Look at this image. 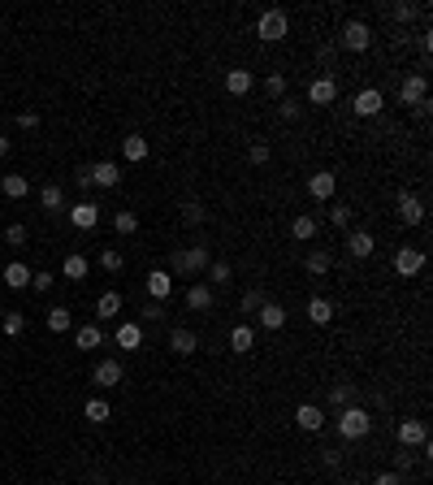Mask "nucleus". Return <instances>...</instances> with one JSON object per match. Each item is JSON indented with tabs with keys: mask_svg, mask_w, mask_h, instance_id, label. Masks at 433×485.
Masks as SVG:
<instances>
[{
	"mask_svg": "<svg viewBox=\"0 0 433 485\" xmlns=\"http://www.w3.org/2000/svg\"><path fill=\"white\" fill-rule=\"evenodd\" d=\"M213 260H208V247L204 243H195V247H182V251H173L169 256V269L178 273V277H195V273H204Z\"/></svg>",
	"mask_w": 433,
	"mask_h": 485,
	"instance_id": "nucleus-1",
	"label": "nucleus"
},
{
	"mask_svg": "<svg viewBox=\"0 0 433 485\" xmlns=\"http://www.w3.org/2000/svg\"><path fill=\"white\" fill-rule=\"evenodd\" d=\"M368 429H373V416L364 412V407L351 403V407H342V412H338V433H342L347 442H360Z\"/></svg>",
	"mask_w": 433,
	"mask_h": 485,
	"instance_id": "nucleus-2",
	"label": "nucleus"
},
{
	"mask_svg": "<svg viewBox=\"0 0 433 485\" xmlns=\"http://www.w3.org/2000/svg\"><path fill=\"white\" fill-rule=\"evenodd\" d=\"M286 31H291L286 9H265V13L256 18V35H260L265 44H282V39H286Z\"/></svg>",
	"mask_w": 433,
	"mask_h": 485,
	"instance_id": "nucleus-3",
	"label": "nucleus"
},
{
	"mask_svg": "<svg viewBox=\"0 0 433 485\" xmlns=\"http://www.w3.org/2000/svg\"><path fill=\"white\" fill-rule=\"evenodd\" d=\"M338 44L347 48V53H368V48H373V27L360 22V18H351L347 27L338 31Z\"/></svg>",
	"mask_w": 433,
	"mask_h": 485,
	"instance_id": "nucleus-4",
	"label": "nucleus"
},
{
	"mask_svg": "<svg viewBox=\"0 0 433 485\" xmlns=\"http://www.w3.org/2000/svg\"><path fill=\"white\" fill-rule=\"evenodd\" d=\"M394 438H399V446H403V451H416V446H425V442H429V425H425L420 416H403V420H399V429H394Z\"/></svg>",
	"mask_w": 433,
	"mask_h": 485,
	"instance_id": "nucleus-5",
	"label": "nucleus"
},
{
	"mask_svg": "<svg viewBox=\"0 0 433 485\" xmlns=\"http://www.w3.org/2000/svg\"><path fill=\"white\" fill-rule=\"evenodd\" d=\"M399 100H403V105H425V100H429V79H425V74H407V79H403V87H399Z\"/></svg>",
	"mask_w": 433,
	"mask_h": 485,
	"instance_id": "nucleus-6",
	"label": "nucleus"
},
{
	"mask_svg": "<svg viewBox=\"0 0 433 485\" xmlns=\"http://www.w3.org/2000/svg\"><path fill=\"white\" fill-rule=\"evenodd\" d=\"M381 109H386V95H381L377 87H364L360 95L351 100V113H355V117H377Z\"/></svg>",
	"mask_w": 433,
	"mask_h": 485,
	"instance_id": "nucleus-7",
	"label": "nucleus"
},
{
	"mask_svg": "<svg viewBox=\"0 0 433 485\" xmlns=\"http://www.w3.org/2000/svg\"><path fill=\"white\" fill-rule=\"evenodd\" d=\"M420 269H425V251L420 247H399L394 251V273L399 277H416Z\"/></svg>",
	"mask_w": 433,
	"mask_h": 485,
	"instance_id": "nucleus-8",
	"label": "nucleus"
},
{
	"mask_svg": "<svg viewBox=\"0 0 433 485\" xmlns=\"http://www.w3.org/2000/svg\"><path fill=\"white\" fill-rule=\"evenodd\" d=\"M182 299H187V308H191V312H208L213 303H217V291H213L208 282H191Z\"/></svg>",
	"mask_w": 433,
	"mask_h": 485,
	"instance_id": "nucleus-9",
	"label": "nucleus"
},
{
	"mask_svg": "<svg viewBox=\"0 0 433 485\" xmlns=\"http://www.w3.org/2000/svg\"><path fill=\"white\" fill-rule=\"evenodd\" d=\"M334 100H338V83L329 79V74L308 83V105H334Z\"/></svg>",
	"mask_w": 433,
	"mask_h": 485,
	"instance_id": "nucleus-10",
	"label": "nucleus"
},
{
	"mask_svg": "<svg viewBox=\"0 0 433 485\" xmlns=\"http://www.w3.org/2000/svg\"><path fill=\"white\" fill-rule=\"evenodd\" d=\"M399 221H403V225H420V221H425V199L412 195V191H403V195H399Z\"/></svg>",
	"mask_w": 433,
	"mask_h": 485,
	"instance_id": "nucleus-11",
	"label": "nucleus"
},
{
	"mask_svg": "<svg viewBox=\"0 0 433 485\" xmlns=\"http://www.w3.org/2000/svg\"><path fill=\"white\" fill-rule=\"evenodd\" d=\"M334 191H338V178L329 173V169H321V173H312V178H308V195H312V199H321V204H325V199H334Z\"/></svg>",
	"mask_w": 433,
	"mask_h": 485,
	"instance_id": "nucleus-12",
	"label": "nucleus"
},
{
	"mask_svg": "<svg viewBox=\"0 0 433 485\" xmlns=\"http://www.w3.org/2000/svg\"><path fill=\"white\" fill-rule=\"evenodd\" d=\"M147 295L156 299V303H169V295H173V273L152 269V273H147Z\"/></svg>",
	"mask_w": 433,
	"mask_h": 485,
	"instance_id": "nucleus-13",
	"label": "nucleus"
},
{
	"mask_svg": "<svg viewBox=\"0 0 433 485\" xmlns=\"http://www.w3.org/2000/svg\"><path fill=\"white\" fill-rule=\"evenodd\" d=\"M295 425L303 429V433H317V429H325V412L317 403H299L295 407Z\"/></svg>",
	"mask_w": 433,
	"mask_h": 485,
	"instance_id": "nucleus-14",
	"label": "nucleus"
},
{
	"mask_svg": "<svg viewBox=\"0 0 433 485\" xmlns=\"http://www.w3.org/2000/svg\"><path fill=\"white\" fill-rule=\"evenodd\" d=\"M113 338H117L121 351H139V347H143V325H139V321H121Z\"/></svg>",
	"mask_w": 433,
	"mask_h": 485,
	"instance_id": "nucleus-15",
	"label": "nucleus"
},
{
	"mask_svg": "<svg viewBox=\"0 0 433 485\" xmlns=\"http://www.w3.org/2000/svg\"><path fill=\"white\" fill-rule=\"evenodd\" d=\"M91 381H95L100 390L121 386V364H117V360H100V364H95V373H91Z\"/></svg>",
	"mask_w": 433,
	"mask_h": 485,
	"instance_id": "nucleus-16",
	"label": "nucleus"
},
{
	"mask_svg": "<svg viewBox=\"0 0 433 485\" xmlns=\"http://www.w3.org/2000/svg\"><path fill=\"white\" fill-rule=\"evenodd\" d=\"M69 221L79 225V230H95V225H100V204H91V199L74 204V208H69Z\"/></svg>",
	"mask_w": 433,
	"mask_h": 485,
	"instance_id": "nucleus-17",
	"label": "nucleus"
},
{
	"mask_svg": "<svg viewBox=\"0 0 433 485\" xmlns=\"http://www.w3.org/2000/svg\"><path fill=\"white\" fill-rule=\"evenodd\" d=\"M347 251H351L355 260H368L373 251H377V243H373L368 230H351V234H347Z\"/></svg>",
	"mask_w": 433,
	"mask_h": 485,
	"instance_id": "nucleus-18",
	"label": "nucleus"
},
{
	"mask_svg": "<svg viewBox=\"0 0 433 485\" xmlns=\"http://www.w3.org/2000/svg\"><path fill=\"white\" fill-rule=\"evenodd\" d=\"M91 169V187H117L121 182V169L113 161H100V165H87Z\"/></svg>",
	"mask_w": 433,
	"mask_h": 485,
	"instance_id": "nucleus-19",
	"label": "nucleus"
},
{
	"mask_svg": "<svg viewBox=\"0 0 433 485\" xmlns=\"http://www.w3.org/2000/svg\"><path fill=\"white\" fill-rule=\"evenodd\" d=\"M256 321H260L265 329H282V325H286V308H282V303H273V299H265L260 312H256Z\"/></svg>",
	"mask_w": 433,
	"mask_h": 485,
	"instance_id": "nucleus-20",
	"label": "nucleus"
},
{
	"mask_svg": "<svg viewBox=\"0 0 433 485\" xmlns=\"http://www.w3.org/2000/svg\"><path fill=\"white\" fill-rule=\"evenodd\" d=\"M0 191H5V199H27L31 178L27 173H5V178H0Z\"/></svg>",
	"mask_w": 433,
	"mask_h": 485,
	"instance_id": "nucleus-21",
	"label": "nucleus"
},
{
	"mask_svg": "<svg viewBox=\"0 0 433 485\" xmlns=\"http://www.w3.org/2000/svg\"><path fill=\"white\" fill-rule=\"evenodd\" d=\"M251 87H256V74H251V69H230V74H225V91H230V95H247Z\"/></svg>",
	"mask_w": 433,
	"mask_h": 485,
	"instance_id": "nucleus-22",
	"label": "nucleus"
},
{
	"mask_svg": "<svg viewBox=\"0 0 433 485\" xmlns=\"http://www.w3.org/2000/svg\"><path fill=\"white\" fill-rule=\"evenodd\" d=\"M121 157L131 161V165L147 161V139H143V135H126V139H121Z\"/></svg>",
	"mask_w": 433,
	"mask_h": 485,
	"instance_id": "nucleus-23",
	"label": "nucleus"
},
{
	"mask_svg": "<svg viewBox=\"0 0 433 485\" xmlns=\"http://www.w3.org/2000/svg\"><path fill=\"white\" fill-rule=\"evenodd\" d=\"M5 286H9V291H27V286H31V269L22 265V260L5 265Z\"/></svg>",
	"mask_w": 433,
	"mask_h": 485,
	"instance_id": "nucleus-24",
	"label": "nucleus"
},
{
	"mask_svg": "<svg viewBox=\"0 0 433 485\" xmlns=\"http://www.w3.org/2000/svg\"><path fill=\"white\" fill-rule=\"evenodd\" d=\"M95 317H100V321H113V317H121V295H117V291H105V295L95 299Z\"/></svg>",
	"mask_w": 433,
	"mask_h": 485,
	"instance_id": "nucleus-25",
	"label": "nucleus"
},
{
	"mask_svg": "<svg viewBox=\"0 0 433 485\" xmlns=\"http://www.w3.org/2000/svg\"><path fill=\"white\" fill-rule=\"evenodd\" d=\"M100 343H105L100 325H79V329H74V347H79V351H95Z\"/></svg>",
	"mask_w": 433,
	"mask_h": 485,
	"instance_id": "nucleus-26",
	"label": "nucleus"
},
{
	"mask_svg": "<svg viewBox=\"0 0 433 485\" xmlns=\"http://www.w3.org/2000/svg\"><path fill=\"white\" fill-rule=\"evenodd\" d=\"M308 321H312V325H329V321H334V303H329L325 295L308 299Z\"/></svg>",
	"mask_w": 433,
	"mask_h": 485,
	"instance_id": "nucleus-27",
	"label": "nucleus"
},
{
	"mask_svg": "<svg viewBox=\"0 0 433 485\" xmlns=\"http://www.w3.org/2000/svg\"><path fill=\"white\" fill-rule=\"evenodd\" d=\"M169 351L191 355V351H199V338L191 334V329H173V334H169Z\"/></svg>",
	"mask_w": 433,
	"mask_h": 485,
	"instance_id": "nucleus-28",
	"label": "nucleus"
},
{
	"mask_svg": "<svg viewBox=\"0 0 433 485\" xmlns=\"http://www.w3.org/2000/svg\"><path fill=\"white\" fill-rule=\"evenodd\" d=\"M230 347H234V355H247L251 347H256V329H251V325H234Z\"/></svg>",
	"mask_w": 433,
	"mask_h": 485,
	"instance_id": "nucleus-29",
	"label": "nucleus"
},
{
	"mask_svg": "<svg viewBox=\"0 0 433 485\" xmlns=\"http://www.w3.org/2000/svg\"><path fill=\"white\" fill-rule=\"evenodd\" d=\"M329 265H334V260H329V251H325V247H312V251H308V260H303V269H308L312 277H325Z\"/></svg>",
	"mask_w": 433,
	"mask_h": 485,
	"instance_id": "nucleus-30",
	"label": "nucleus"
},
{
	"mask_svg": "<svg viewBox=\"0 0 433 485\" xmlns=\"http://www.w3.org/2000/svg\"><path fill=\"white\" fill-rule=\"evenodd\" d=\"M291 234H295L299 243H312V239H317V217H308V213H299V217L291 221Z\"/></svg>",
	"mask_w": 433,
	"mask_h": 485,
	"instance_id": "nucleus-31",
	"label": "nucleus"
},
{
	"mask_svg": "<svg viewBox=\"0 0 433 485\" xmlns=\"http://www.w3.org/2000/svg\"><path fill=\"white\" fill-rule=\"evenodd\" d=\"M87 256H79V251H74V256H65V265H61V277H69V282H83L87 277Z\"/></svg>",
	"mask_w": 433,
	"mask_h": 485,
	"instance_id": "nucleus-32",
	"label": "nucleus"
},
{
	"mask_svg": "<svg viewBox=\"0 0 433 485\" xmlns=\"http://www.w3.org/2000/svg\"><path fill=\"white\" fill-rule=\"evenodd\" d=\"M351 403H355V386H351V381L329 386V407H338V412H342V407H351Z\"/></svg>",
	"mask_w": 433,
	"mask_h": 485,
	"instance_id": "nucleus-33",
	"label": "nucleus"
},
{
	"mask_svg": "<svg viewBox=\"0 0 433 485\" xmlns=\"http://www.w3.org/2000/svg\"><path fill=\"white\" fill-rule=\"evenodd\" d=\"M113 230H117V234H135V230H139V213L135 208H117L113 213Z\"/></svg>",
	"mask_w": 433,
	"mask_h": 485,
	"instance_id": "nucleus-34",
	"label": "nucleus"
},
{
	"mask_svg": "<svg viewBox=\"0 0 433 485\" xmlns=\"http://www.w3.org/2000/svg\"><path fill=\"white\" fill-rule=\"evenodd\" d=\"M83 416H87L91 425H105V420L113 416V407H109L105 399H87V407H83Z\"/></svg>",
	"mask_w": 433,
	"mask_h": 485,
	"instance_id": "nucleus-35",
	"label": "nucleus"
},
{
	"mask_svg": "<svg viewBox=\"0 0 433 485\" xmlns=\"http://www.w3.org/2000/svg\"><path fill=\"white\" fill-rule=\"evenodd\" d=\"M39 204H44V213H61V208H65L61 187H57V182H53V187H44V191H39Z\"/></svg>",
	"mask_w": 433,
	"mask_h": 485,
	"instance_id": "nucleus-36",
	"label": "nucleus"
},
{
	"mask_svg": "<svg viewBox=\"0 0 433 485\" xmlns=\"http://www.w3.org/2000/svg\"><path fill=\"white\" fill-rule=\"evenodd\" d=\"M48 329H53V334L74 329V312H69V308H53V312H48Z\"/></svg>",
	"mask_w": 433,
	"mask_h": 485,
	"instance_id": "nucleus-37",
	"label": "nucleus"
},
{
	"mask_svg": "<svg viewBox=\"0 0 433 485\" xmlns=\"http://www.w3.org/2000/svg\"><path fill=\"white\" fill-rule=\"evenodd\" d=\"M204 273H208V286L217 291V286H225V282H230V273H234V269H230V265H225V260H213V265H208V269H204Z\"/></svg>",
	"mask_w": 433,
	"mask_h": 485,
	"instance_id": "nucleus-38",
	"label": "nucleus"
},
{
	"mask_svg": "<svg viewBox=\"0 0 433 485\" xmlns=\"http://www.w3.org/2000/svg\"><path fill=\"white\" fill-rule=\"evenodd\" d=\"M100 269H105V273H121V269H126V256H121L117 247H105V251H100Z\"/></svg>",
	"mask_w": 433,
	"mask_h": 485,
	"instance_id": "nucleus-39",
	"label": "nucleus"
},
{
	"mask_svg": "<svg viewBox=\"0 0 433 485\" xmlns=\"http://www.w3.org/2000/svg\"><path fill=\"white\" fill-rule=\"evenodd\" d=\"M277 113H282V121H299L303 117V100H277Z\"/></svg>",
	"mask_w": 433,
	"mask_h": 485,
	"instance_id": "nucleus-40",
	"label": "nucleus"
},
{
	"mask_svg": "<svg viewBox=\"0 0 433 485\" xmlns=\"http://www.w3.org/2000/svg\"><path fill=\"white\" fill-rule=\"evenodd\" d=\"M0 329H5L9 338H18L22 329H27V317H22V312H5V321H0Z\"/></svg>",
	"mask_w": 433,
	"mask_h": 485,
	"instance_id": "nucleus-41",
	"label": "nucleus"
},
{
	"mask_svg": "<svg viewBox=\"0 0 433 485\" xmlns=\"http://www.w3.org/2000/svg\"><path fill=\"white\" fill-rule=\"evenodd\" d=\"M325 217L334 221L338 230H347V225H351V208H347V204H329V208H325Z\"/></svg>",
	"mask_w": 433,
	"mask_h": 485,
	"instance_id": "nucleus-42",
	"label": "nucleus"
},
{
	"mask_svg": "<svg viewBox=\"0 0 433 485\" xmlns=\"http://www.w3.org/2000/svg\"><path fill=\"white\" fill-rule=\"evenodd\" d=\"M27 239H31V234H27V225H22V221H13V225L5 230V243H9V247H27Z\"/></svg>",
	"mask_w": 433,
	"mask_h": 485,
	"instance_id": "nucleus-43",
	"label": "nucleus"
},
{
	"mask_svg": "<svg viewBox=\"0 0 433 485\" xmlns=\"http://www.w3.org/2000/svg\"><path fill=\"white\" fill-rule=\"evenodd\" d=\"M265 91H269V100H286V79H282V74H269Z\"/></svg>",
	"mask_w": 433,
	"mask_h": 485,
	"instance_id": "nucleus-44",
	"label": "nucleus"
},
{
	"mask_svg": "<svg viewBox=\"0 0 433 485\" xmlns=\"http://www.w3.org/2000/svg\"><path fill=\"white\" fill-rule=\"evenodd\" d=\"M416 13H420V9L412 5V0H399V5H390V18H394V22H412Z\"/></svg>",
	"mask_w": 433,
	"mask_h": 485,
	"instance_id": "nucleus-45",
	"label": "nucleus"
},
{
	"mask_svg": "<svg viewBox=\"0 0 433 485\" xmlns=\"http://www.w3.org/2000/svg\"><path fill=\"white\" fill-rule=\"evenodd\" d=\"M204 217H208V208H199V204H182V221L187 225H204Z\"/></svg>",
	"mask_w": 433,
	"mask_h": 485,
	"instance_id": "nucleus-46",
	"label": "nucleus"
},
{
	"mask_svg": "<svg viewBox=\"0 0 433 485\" xmlns=\"http://www.w3.org/2000/svg\"><path fill=\"white\" fill-rule=\"evenodd\" d=\"M247 161L251 165H269V143H251L247 147Z\"/></svg>",
	"mask_w": 433,
	"mask_h": 485,
	"instance_id": "nucleus-47",
	"label": "nucleus"
},
{
	"mask_svg": "<svg viewBox=\"0 0 433 485\" xmlns=\"http://www.w3.org/2000/svg\"><path fill=\"white\" fill-rule=\"evenodd\" d=\"M53 282H57V273H31V286H35L39 295H48V291H53Z\"/></svg>",
	"mask_w": 433,
	"mask_h": 485,
	"instance_id": "nucleus-48",
	"label": "nucleus"
},
{
	"mask_svg": "<svg viewBox=\"0 0 433 485\" xmlns=\"http://www.w3.org/2000/svg\"><path fill=\"white\" fill-rule=\"evenodd\" d=\"M260 303H265V295H260V291H247V295L239 299V308H243V312H260Z\"/></svg>",
	"mask_w": 433,
	"mask_h": 485,
	"instance_id": "nucleus-49",
	"label": "nucleus"
},
{
	"mask_svg": "<svg viewBox=\"0 0 433 485\" xmlns=\"http://www.w3.org/2000/svg\"><path fill=\"white\" fill-rule=\"evenodd\" d=\"M139 317H143V321H161V317H165V303H156V299H147V303H143V308H139Z\"/></svg>",
	"mask_w": 433,
	"mask_h": 485,
	"instance_id": "nucleus-50",
	"label": "nucleus"
},
{
	"mask_svg": "<svg viewBox=\"0 0 433 485\" xmlns=\"http://www.w3.org/2000/svg\"><path fill=\"white\" fill-rule=\"evenodd\" d=\"M390 472H399V477H407V472H412V451H399L394 455V468Z\"/></svg>",
	"mask_w": 433,
	"mask_h": 485,
	"instance_id": "nucleus-51",
	"label": "nucleus"
},
{
	"mask_svg": "<svg viewBox=\"0 0 433 485\" xmlns=\"http://www.w3.org/2000/svg\"><path fill=\"white\" fill-rule=\"evenodd\" d=\"M18 126H22V131H39V113H35V109L18 113Z\"/></svg>",
	"mask_w": 433,
	"mask_h": 485,
	"instance_id": "nucleus-52",
	"label": "nucleus"
},
{
	"mask_svg": "<svg viewBox=\"0 0 433 485\" xmlns=\"http://www.w3.org/2000/svg\"><path fill=\"white\" fill-rule=\"evenodd\" d=\"M373 485H403V477H399V472H377Z\"/></svg>",
	"mask_w": 433,
	"mask_h": 485,
	"instance_id": "nucleus-53",
	"label": "nucleus"
},
{
	"mask_svg": "<svg viewBox=\"0 0 433 485\" xmlns=\"http://www.w3.org/2000/svg\"><path fill=\"white\" fill-rule=\"evenodd\" d=\"M321 459H325V464H329V468H338V464H342V451H325Z\"/></svg>",
	"mask_w": 433,
	"mask_h": 485,
	"instance_id": "nucleus-54",
	"label": "nucleus"
},
{
	"mask_svg": "<svg viewBox=\"0 0 433 485\" xmlns=\"http://www.w3.org/2000/svg\"><path fill=\"white\" fill-rule=\"evenodd\" d=\"M9 147H13V143H9L5 135H0V161H5V157H9Z\"/></svg>",
	"mask_w": 433,
	"mask_h": 485,
	"instance_id": "nucleus-55",
	"label": "nucleus"
},
{
	"mask_svg": "<svg viewBox=\"0 0 433 485\" xmlns=\"http://www.w3.org/2000/svg\"><path fill=\"white\" fill-rule=\"evenodd\" d=\"M121 485H131V481H121Z\"/></svg>",
	"mask_w": 433,
	"mask_h": 485,
	"instance_id": "nucleus-56",
	"label": "nucleus"
}]
</instances>
